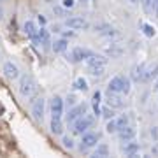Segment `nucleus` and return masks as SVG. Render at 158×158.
I'll list each match as a JSON object with an SVG mask.
<instances>
[{"label": "nucleus", "instance_id": "obj_20", "mask_svg": "<svg viewBox=\"0 0 158 158\" xmlns=\"http://www.w3.org/2000/svg\"><path fill=\"white\" fill-rule=\"evenodd\" d=\"M85 63L88 67H93V65H106V63H107V56H102V55H95V53H93Z\"/></svg>", "mask_w": 158, "mask_h": 158}, {"label": "nucleus", "instance_id": "obj_31", "mask_svg": "<svg viewBox=\"0 0 158 158\" xmlns=\"http://www.w3.org/2000/svg\"><path fill=\"white\" fill-rule=\"evenodd\" d=\"M62 144H63V148H67V149H74V148H76L74 139H72V137H69V135H63L62 137Z\"/></svg>", "mask_w": 158, "mask_h": 158}, {"label": "nucleus", "instance_id": "obj_5", "mask_svg": "<svg viewBox=\"0 0 158 158\" xmlns=\"http://www.w3.org/2000/svg\"><path fill=\"white\" fill-rule=\"evenodd\" d=\"M91 55H93V51L88 49V48H74L70 51V55L67 56V60H70L72 63H81V62H86Z\"/></svg>", "mask_w": 158, "mask_h": 158}, {"label": "nucleus", "instance_id": "obj_14", "mask_svg": "<svg viewBox=\"0 0 158 158\" xmlns=\"http://www.w3.org/2000/svg\"><path fill=\"white\" fill-rule=\"evenodd\" d=\"M49 130L53 135H62L63 132H65V123L62 121V118H51Z\"/></svg>", "mask_w": 158, "mask_h": 158}, {"label": "nucleus", "instance_id": "obj_32", "mask_svg": "<svg viewBox=\"0 0 158 158\" xmlns=\"http://www.w3.org/2000/svg\"><path fill=\"white\" fill-rule=\"evenodd\" d=\"M116 125H118V130H119V128H123V127H127V125H130L128 116H125V114L118 116V118H116Z\"/></svg>", "mask_w": 158, "mask_h": 158}, {"label": "nucleus", "instance_id": "obj_19", "mask_svg": "<svg viewBox=\"0 0 158 158\" xmlns=\"http://www.w3.org/2000/svg\"><path fill=\"white\" fill-rule=\"evenodd\" d=\"M39 44H42L44 48H49L53 44L51 42V35H49V32H48L46 27H40L39 28Z\"/></svg>", "mask_w": 158, "mask_h": 158}, {"label": "nucleus", "instance_id": "obj_21", "mask_svg": "<svg viewBox=\"0 0 158 158\" xmlns=\"http://www.w3.org/2000/svg\"><path fill=\"white\" fill-rule=\"evenodd\" d=\"M156 77H158V63H155V65L146 69L142 81H153V79H156Z\"/></svg>", "mask_w": 158, "mask_h": 158}, {"label": "nucleus", "instance_id": "obj_42", "mask_svg": "<svg viewBox=\"0 0 158 158\" xmlns=\"http://www.w3.org/2000/svg\"><path fill=\"white\" fill-rule=\"evenodd\" d=\"M130 4H137V2H139V0H128Z\"/></svg>", "mask_w": 158, "mask_h": 158}, {"label": "nucleus", "instance_id": "obj_35", "mask_svg": "<svg viewBox=\"0 0 158 158\" xmlns=\"http://www.w3.org/2000/svg\"><path fill=\"white\" fill-rule=\"evenodd\" d=\"M62 6L67 7V9H74V6H76V0H62Z\"/></svg>", "mask_w": 158, "mask_h": 158}, {"label": "nucleus", "instance_id": "obj_15", "mask_svg": "<svg viewBox=\"0 0 158 158\" xmlns=\"http://www.w3.org/2000/svg\"><path fill=\"white\" fill-rule=\"evenodd\" d=\"M121 93H114V91H107V106L114 109H119L123 107V100H121Z\"/></svg>", "mask_w": 158, "mask_h": 158}, {"label": "nucleus", "instance_id": "obj_29", "mask_svg": "<svg viewBox=\"0 0 158 158\" xmlns=\"http://www.w3.org/2000/svg\"><path fill=\"white\" fill-rule=\"evenodd\" d=\"M100 116H104L106 119H113V118H116V113H114V107H111V106H107V107H102V111H100Z\"/></svg>", "mask_w": 158, "mask_h": 158}, {"label": "nucleus", "instance_id": "obj_38", "mask_svg": "<svg viewBox=\"0 0 158 158\" xmlns=\"http://www.w3.org/2000/svg\"><path fill=\"white\" fill-rule=\"evenodd\" d=\"M151 137L155 139V141L158 139V128H156V127H153V128H151Z\"/></svg>", "mask_w": 158, "mask_h": 158}, {"label": "nucleus", "instance_id": "obj_7", "mask_svg": "<svg viewBox=\"0 0 158 158\" xmlns=\"http://www.w3.org/2000/svg\"><path fill=\"white\" fill-rule=\"evenodd\" d=\"M65 27L72 30H88L90 28V23L86 21L83 16H72L65 19Z\"/></svg>", "mask_w": 158, "mask_h": 158}, {"label": "nucleus", "instance_id": "obj_2", "mask_svg": "<svg viewBox=\"0 0 158 158\" xmlns=\"http://www.w3.org/2000/svg\"><path fill=\"white\" fill-rule=\"evenodd\" d=\"M39 86H37V81H35L32 76H23L19 79V93H21L25 98H32V97L37 93Z\"/></svg>", "mask_w": 158, "mask_h": 158}, {"label": "nucleus", "instance_id": "obj_10", "mask_svg": "<svg viewBox=\"0 0 158 158\" xmlns=\"http://www.w3.org/2000/svg\"><path fill=\"white\" fill-rule=\"evenodd\" d=\"M23 30H25V35L30 40H34L35 44H39V28H37V25L34 21H25Z\"/></svg>", "mask_w": 158, "mask_h": 158}, {"label": "nucleus", "instance_id": "obj_43", "mask_svg": "<svg viewBox=\"0 0 158 158\" xmlns=\"http://www.w3.org/2000/svg\"><path fill=\"white\" fill-rule=\"evenodd\" d=\"M46 2H49V4H53V2H55V0H46Z\"/></svg>", "mask_w": 158, "mask_h": 158}, {"label": "nucleus", "instance_id": "obj_8", "mask_svg": "<svg viewBox=\"0 0 158 158\" xmlns=\"http://www.w3.org/2000/svg\"><path fill=\"white\" fill-rule=\"evenodd\" d=\"M44 109H46V100L42 97H37L32 102V116H34L35 121H42V118H44Z\"/></svg>", "mask_w": 158, "mask_h": 158}, {"label": "nucleus", "instance_id": "obj_22", "mask_svg": "<svg viewBox=\"0 0 158 158\" xmlns=\"http://www.w3.org/2000/svg\"><path fill=\"white\" fill-rule=\"evenodd\" d=\"M95 30H98V34L104 35V37H113V35H116V30H114L111 25H106V23H104V25H98Z\"/></svg>", "mask_w": 158, "mask_h": 158}, {"label": "nucleus", "instance_id": "obj_36", "mask_svg": "<svg viewBox=\"0 0 158 158\" xmlns=\"http://www.w3.org/2000/svg\"><path fill=\"white\" fill-rule=\"evenodd\" d=\"M37 23H39L40 27H46V23L48 21H46V18L42 16V14H39V16H37Z\"/></svg>", "mask_w": 158, "mask_h": 158}, {"label": "nucleus", "instance_id": "obj_34", "mask_svg": "<svg viewBox=\"0 0 158 158\" xmlns=\"http://www.w3.org/2000/svg\"><path fill=\"white\" fill-rule=\"evenodd\" d=\"M107 53L111 55V58H113V56H119V55H121V49H118V48H107Z\"/></svg>", "mask_w": 158, "mask_h": 158}, {"label": "nucleus", "instance_id": "obj_6", "mask_svg": "<svg viewBox=\"0 0 158 158\" xmlns=\"http://www.w3.org/2000/svg\"><path fill=\"white\" fill-rule=\"evenodd\" d=\"M86 111H88V106L86 104H76L74 107H70L69 109V114L65 116V123H69V125H72L74 121L77 118H81V116H85L86 114Z\"/></svg>", "mask_w": 158, "mask_h": 158}, {"label": "nucleus", "instance_id": "obj_39", "mask_svg": "<svg viewBox=\"0 0 158 158\" xmlns=\"http://www.w3.org/2000/svg\"><path fill=\"white\" fill-rule=\"evenodd\" d=\"M151 153H153V155H158V144H156V146H153Z\"/></svg>", "mask_w": 158, "mask_h": 158}, {"label": "nucleus", "instance_id": "obj_41", "mask_svg": "<svg viewBox=\"0 0 158 158\" xmlns=\"http://www.w3.org/2000/svg\"><path fill=\"white\" fill-rule=\"evenodd\" d=\"M4 19V11H2V7H0V21Z\"/></svg>", "mask_w": 158, "mask_h": 158}, {"label": "nucleus", "instance_id": "obj_24", "mask_svg": "<svg viewBox=\"0 0 158 158\" xmlns=\"http://www.w3.org/2000/svg\"><path fill=\"white\" fill-rule=\"evenodd\" d=\"M91 156H98V158H104V156H109V148L107 144H97Z\"/></svg>", "mask_w": 158, "mask_h": 158}, {"label": "nucleus", "instance_id": "obj_1", "mask_svg": "<svg viewBox=\"0 0 158 158\" xmlns=\"http://www.w3.org/2000/svg\"><path fill=\"white\" fill-rule=\"evenodd\" d=\"M130 88H132V83H130V79L125 77V76H114L107 85V91L121 93V95L130 93Z\"/></svg>", "mask_w": 158, "mask_h": 158}, {"label": "nucleus", "instance_id": "obj_37", "mask_svg": "<svg viewBox=\"0 0 158 158\" xmlns=\"http://www.w3.org/2000/svg\"><path fill=\"white\" fill-rule=\"evenodd\" d=\"M63 37L65 39H72V37H76V32H72V28H70L69 32H63Z\"/></svg>", "mask_w": 158, "mask_h": 158}, {"label": "nucleus", "instance_id": "obj_16", "mask_svg": "<svg viewBox=\"0 0 158 158\" xmlns=\"http://www.w3.org/2000/svg\"><path fill=\"white\" fill-rule=\"evenodd\" d=\"M141 4L148 16H153L155 12H158V0H141Z\"/></svg>", "mask_w": 158, "mask_h": 158}, {"label": "nucleus", "instance_id": "obj_11", "mask_svg": "<svg viewBox=\"0 0 158 158\" xmlns=\"http://www.w3.org/2000/svg\"><path fill=\"white\" fill-rule=\"evenodd\" d=\"M116 134H118V139L121 142H127V141H132V139L135 137V128L130 127V125H127V127H123V128H119Z\"/></svg>", "mask_w": 158, "mask_h": 158}, {"label": "nucleus", "instance_id": "obj_13", "mask_svg": "<svg viewBox=\"0 0 158 158\" xmlns=\"http://www.w3.org/2000/svg\"><path fill=\"white\" fill-rule=\"evenodd\" d=\"M2 70H4L7 79H18L19 77V69H18L16 63H12V62H6Z\"/></svg>", "mask_w": 158, "mask_h": 158}, {"label": "nucleus", "instance_id": "obj_18", "mask_svg": "<svg viewBox=\"0 0 158 158\" xmlns=\"http://www.w3.org/2000/svg\"><path fill=\"white\" fill-rule=\"evenodd\" d=\"M51 49L55 51V53H65V51L69 49V39H65V37H62V39L55 40L53 44H51Z\"/></svg>", "mask_w": 158, "mask_h": 158}, {"label": "nucleus", "instance_id": "obj_23", "mask_svg": "<svg viewBox=\"0 0 158 158\" xmlns=\"http://www.w3.org/2000/svg\"><path fill=\"white\" fill-rule=\"evenodd\" d=\"M72 86H74L76 91H83V93L88 91V88H90V86H88V81H86L85 77H76V81L72 83Z\"/></svg>", "mask_w": 158, "mask_h": 158}, {"label": "nucleus", "instance_id": "obj_28", "mask_svg": "<svg viewBox=\"0 0 158 158\" xmlns=\"http://www.w3.org/2000/svg\"><path fill=\"white\" fill-rule=\"evenodd\" d=\"M88 69H90V74L93 77H100V76H104L106 65H93V67H88Z\"/></svg>", "mask_w": 158, "mask_h": 158}, {"label": "nucleus", "instance_id": "obj_17", "mask_svg": "<svg viewBox=\"0 0 158 158\" xmlns=\"http://www.w3.org/2000/svg\"><path fill=\"white\" fill-rule=\"evenodd\" d=\"M100 102H102V91H93V95H91V107H93V114L95 116H100Z\"/></svg>", "mask_w": 158, "mask_h": 158}, {"label": "nucleus", "instance_id": "obj_30", "mask_svg": "<svg viewBox=\"0 0 158 158\" xmlns=\"http://www.w3.org/2000/svg\"><path fill=\"white\" fill-rule=\"evenodd\" d=\"M106 132H107V134H116V132H118V125H116V118L107 119V123H106Z\"/></svg>", "mask_w": 158, "mask_h": 158}, {"label": "nucleus", "instance_id": "obj_9", "mask_svg": "<svg viewBox=\"0 0 158 158\" xmlns=\"http://www.w3.org/2000/svg\"><path fill=\"white\" fill-rule=\"evenodd\" d=\"M63 107L65 102L60 95H55L51 98V118H62L63 116Z\"/></svg>", "mask_w": 158, "mask_h": 158}, {"label": "nucleus", "instance_id": "obj_25", "mask_svg": "<svg viewBox=\"0 0 158 158\" xmlns=\"http://www.w3.org/2000/svg\"><path fill=\"white\" fill-rule=\"evenodd\" d=\"M144 72H146V65H144V63H141V65L134 67L132 79H134V81H142V77H144Z\"/></svg>", "mask_w": 158, "mask_h": 158}, {"label": "nucleus", "instance_id": "obj_12", "mask_svg": "<svg viewBox=\"0 0 158 158\" xmlns=\"http://www.w3.org/2000/svg\"><path fill=\"white\" fill-rule=\"evenodd\" d=\"M139 149H141V146H139V142H134V139L127 141L121 146V153H125L127 156H135L137 153H139Z\"/></svg>", "mask_w": 158, "mask_h": 158}, {"label": "nucleus", "instance_id": "obj_26", "mask_svg": "<svg viewBox=\"0 0 158 158\" xmlns=\"http://www.w3.org/2000/svg\"><path fill=\"white\" fill-rule=\"evenodd\" d=\"M141 28H142V34L146 35V37H155V34H156V30H155V27L153 25H149V23H141Z\"/></svg>", "mask_w": 158, "mask_h": 158}, {"label": "nucleus", "instance_id": "obj_3", "mask_svg": "<svg viewBox=\"0 0 158 158\" xmlns=\"http://www.w3.org/2000/svg\"><path fill=\"white\" fill-rule=\"evenodd\" d=\"M93 121H95V118L86 116V114H85V116H81V118H77L72 123V134H74V135H83L85 132H88V130L91 128Z\"/></svg>", "mask_w": 158, "mask_h": 158}, {"label": "nucleus", "instance_id": "obj_27", "mask_svg": "<svg viewBox=\"0 0 158 158\" xmlns=\"http://www.w3.org/2000/svg\"><path fill=\"white\" fill-rule=\"evenodd\" d=\"M69 11H70V9L63 7L62 4H60V6H55V7H53V12H55L58 18H67V16H70V14H69Z\"/></svg>", "mask_w": 158, "mask_h": 158}, {"label": "nucleus", "instance_id": "obj_33", "mask_svg": "<svg viewBox=\"0 0 158 158\" xmlns=\"http://www.w3.org/2000/svg\"><path fill=\"white\" fill-rule=\"evenodd\" d=\"M65 104H67L69 107H74L76 104H79V102H77V97L74 95V93H70V95H67V98H65Z\"/></svg>", "mask_w": 158, "mask_h": 158}, {"label": "nucleus", "instance_id": "obj_40", "mask_svg": "<svg viewBox=\"0 0 158 158\" xmlns=\"http://www.w3.org/2000/svg\"><path fill=\"white\" fill-rule=\"evenodd\" d=\"M155 91H158V77L155 79Z\"/></svg>", "mask_w": 158, "mask_h": 158}, {"label": "nucleus", "instance_id": "obj_4", "mask_svg": "<svg viewBox=\"0 0 158 158\" xmlns=\"http://www.w3.org/2000/svg\"><path fill=\"white\" fill-rule=\"evenodd\" d=\"M100 141V135L95 134V132H85L83 135H81V142H79V151H88L91 148H95Z\"/></svg>", "mask_w": 158, "mask_h": 158}]
</instances>
